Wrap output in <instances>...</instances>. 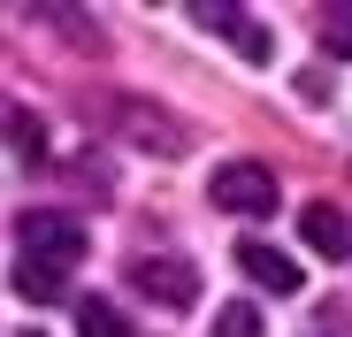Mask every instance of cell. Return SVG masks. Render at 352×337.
Wrapping results in <instances>:
<instances>
[{
  "label": "cell",
  "mask_w": 352,
  "mask_h": 337,
  "mask_svg": "<svg viewBox=\"0 0 352 337\" xmlns=\"http://www.w3.org/2000/svg\"><path fill=\"white\" fill-rule=\"evenodd\" d=\"M16 253L54 261V268H77V261H85V222L62 215V207H23V215H16Z\"/></svg>",
  "instance_id": "6da1fadb"
},
{
  "label": "cell",
  "mask_w": 352,
  "mask_h": 337,
  "mask_svg": "<svg viewBox=\"0 0 352 337\" xmlns=\"http://www.w3.org/2000/svg\"><path fill=\"white\" fill-rule=\"evenodd\" d=\"M207 199L222 215H268L276 207V168L268 161H222L214 177H207Z\"/></svg>",
  "instance_id": "7a4b0ae2"
},
{
  "label": "cell",
  "mask_w": 352,
  "mask_h": 337,
  "mask_svg": "<svg viewBox=\"0 0 352 337\" xmlns=\"http://www.w3.org/2000/svg\"><path fill=\"white\" fill-rule=\"evenodd\" d=\"M123 276L161 307H192L199 299V261H176V253H138V261H123Z\"/></svg>",
  "instance_id": "3957f363"
},
{
  "label": "cell",
  "mask_w": 352,
  "mask_h": 337,
  "mask_svg": "<svg viewBox=\"0 0 352 337\" xmlns=\"http://www.w3.org/2000/svg\"><path fill=\"white\" fill-rule=\"evenodd\" d=\"M115 123H123L146 153H168V161L192 146V123H184V116H168V107H153V100H115Z\"/></svg>",
  "instance_id": "277c9868"
},
{
  "label": "cell",
  "mask_w": 352,
  "mask_h": 337,
  "mask_svg": "<svg viewBox=\"0 0 352 337\" xmlns=\"http://www.w3.org/2000/svg\"><path fill=\"white\" fill-rule=\"evenodd\" d=\"M184 16H192L199 31H222L230 46L245 54V62H268V54H276V39H268V23H245V8H238V0H192Z\"/></svg>",
  "instance_id": "5b68a950"
},
{
  "label": "cell",
  "mask_w": 352,
  "mask_h": 337,
  "mask_svg": "<svg viewBox=\"0 0 352 337\" xmlns=\"http://www.w3.org/2000/svg\"><path fill=\"white\" fill-rule=\"evenodd\" d=\"M230 261H238L261 292H299V261L276 253V246H261V238H238V253H230Z\"/></svg>",
  "instance_id": "8992f818"
},
{
  "label": "cell",
  "mask_w": 352,
  "mask_h": 337,
  "mask_svg": "<svg viewBox=\"0 0 352 337\" xmlns=\"http://www.w3.org/2000/svg\"><path fill=\"white\" fill-rule=\"evenodd\" d=\"M299 238L322 253V261H344L352 253V222H344V207H329V199H314L307 215H299Z\"/></svg>",
  "instance_id": "52a82bcc"
},
{
  "label": "cell",
  "mask_w": 352,
  "mask_h": 337,
  "mask_svg": "<svg viewBox=\"0 0 352 337\" xmlns=\"http://www.w3.org/2000/svg\"><path fill=\"white\" fill-rule=\"evenodd\" d=\"M8 284H16L31 307H54V299L69 292V268H54V261H31V253H16V261H8Z\"/></svg>",
  "instance_id": "ba28073f"
},
{
  "label": "cell",
  "mask_w": 352,
  "mask_h": 337,
  "mask_svg": "<svg viewBox=\"0 0 352 337\" xmlns=\"http://www.w3.org/2000/svg\"><path fill=\"white\" fill-rule=\"evenodd\" d=\"M0 138H8L23 161H46V123H38V107H16V100H0Z\"/></svg>",
  "instance_id": "9c48e42d"
},
{
  "label": "cell",
  "mask_w": 352,
  "mask_h": 337,
  "mask_svg": "<svg viewBox=\"0 0 352 337\" xmlns=\"http://www.w3.org/2000/svg\"><path fill=\"white\" fill-rule=\"evenodd\" d=\"M314 39L337 54V62H352V0H322L314 8Z\"/></svg>",
  "instance_id": "30bf717a"
},
{
  "label": "cell",
  "mask_w": 352,
  "mask_h": 337,
  "mask_svg": "<svg viewBox=\"0 0 352 337\" xmlns=\"http://www.w3.org/2000/svg\"><path fill=\"white\" fill-rule=\"evenodd\" d=\"M77 337H138L115 299H77Z\"/></svg>",
  "instance_id": "8fae6325"
},
{
  "label": "cell",
  "mask_w": 352,
  "mask_h": 337,
  "mask_svg": "<svg viewBox=\"0 0 352 337\" xmlns=\"http://www.w3.org/2000/svg\"><path fill=\"white\" fill-rule=\"evenodd\" d=\"M214 337H268V322H261V307H245V299H230V307L214 314Z\"/></svg>",
  "instance_id": "7c38bea8"
},
{
  "label": "cell",
  "mask_w": 352,
  "mask_h": 337,
  "mask_svg": "<svg viewBox=\"0 0 352 337\" xmlns=\"http://www.w3.org/2000/svg\"><path fill=\"white\" fill-rule=\"evenodd\" d=\"M31 337H38V329H31Z\"/></svg>",
  "instance_id": "4fadbf2b"
}]
</instances>
